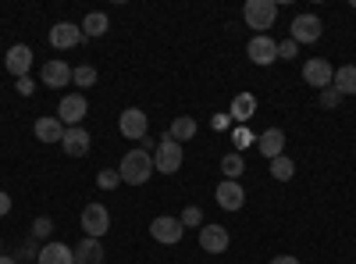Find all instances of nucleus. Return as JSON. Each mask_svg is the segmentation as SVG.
Instances as JSON below:
<instances>
[{
	"instance_id": "obj_26",
	"label": "nucleus",
	"mask_w": 356,
	"mask_h": 264,
	"mask_svg": "<svg viewBox=\"0 0 356 264\" xmlns=\"http://www.w3.org/2000/svg\"><path fill=\"white\" fill-rule=\"evenodd\" d=\"M72 82L79 86V90H89V86H97V68H93V65H79V68H72Z\"/></svg>"
},
{
	"instance_id": "obj_30",
	"label": "nucleus",
	"mask_w": 356,
	"mask_h": 264,
	"mask_svg": "<svg viewBox=\"0 0 356 264\" xmlns=\"http://www.w3.org/2000/svg\"><path fill=\"white\" fill-rule=\"evenodd\" d=\"M50 232H54V222L47 215L33 222V240H50Z\"/></svg>"
},
{
	"instance_id": "obj_21",
	"label": "nucleus",
	"mask_w": 356,
	"mask_h": 264,
	"mask_svg": "<svg viewBox=\"0 0 356 264\" xmlns=\"http://www.w3.org/2000/svg\"><path fill=\"white\" fill-rule=\"evenodd\" d=\"M232 118L235 122H239V125H246L250 118H253V114H257V97L253 93H235V100H232Z\"/></svg>"
},
{
	"instance_id": "obj_29",
	"label": "nucleus",
	"mask_w": 356,
	"mask_h": 264,
	"mask_svg": "<svg viewBox=\"0 0 356 264\" xmlns=\"http://www.w3.org/2000/svg\"><path fill=\"white\" fill-rule=\"evenodd\" d=\"M97 186L100 189H114V186H122V175H118V168H104L97 175Z\"/></svg>"
},
{
	"instance_id": "obj_39",
	"label": "nucleus",
	"mask_w": 356,
	"mask_h": 264,
	"mask_svg": "<svg viewBox=\"0 0 356 264\" xmlns=\"http://www.w3.org/2000/svg\"><path fill=\"white\" fill-rule=\"evenodd\" d=\"M353 8H356V0H353Z\"/></svg>"
},
{
	"instance_id": "obj_15",
	"label": "nucleus",
	"mask_w": 356,
	"mask_h": 264,
	"mask_svg": "<svg viewBox=\"0 0 356 264\" xmlns=\"http://www.w3.org/2000/svg\"><path fill=\"white\" fill-rule=\"evenodd\" d=\"M257 150H260L267 161L282 157V154H285V132H282V129H264V132L257 136Z\"/></svg>"
},
{
	"instance_id": "obj_3",
	"label": "nucleus",
	"mask_w": 356,
	"mask_h": 264,
	"mask_svg": "<svg viewBox=\"0 0 356 264\" xmlns=\"http://www.w3.org/2000/svg\"><path fill=\"white\" fill-rule=\"evenodd\" d=\"M186 154H182V143H175L171 136H161V143L154 146V171L161 175H175L178 168H182Z\"/></svg>"
},
{
	"instance_id": "obj_10",
	"label": "nucleus",
	"mask_w": 356,
	"mask_h": 264,
	"mask_svg": "<svg viewBox=\"0 0 356 264\" xmlns=\"http://www.w3.org/2000/svg\"><path fill=\"white\" fill-rule=\"evenodd\" d=\"M182 222L178 218H168V215H161V218H154L150 222V236L157 240V243H164V247H175V243H182Z\"/></svg>"
},
{
	"instance_id": "obj_33",
	"label": "nucleus",
	"mask_w": 356,
	"mask_h": 264,
	"mask_svg": "<svg viewBox=\"0 0 356 264\" xmlns=\"http://www.w3.org/2000/svg\"><path fill=\"white\" fill-rule=\"evenodd\" d=\"M250 143H257V139L250 136V129H239V132H235V150H243V146H250Z\"/></svg>"
},
{
	"instance_id": "obj_9",
	"label": "nucleus",
	"mask_w": 356,
	"mask_h": 264,
	"mask_svg": "<svg viewBox=\"0 0 356 264\" xmlns=\"http://www.w3.org/2000/svg\"><path fill=\"white\" fill-rule=\"evenodd\" d=\"M321 33H324V25H321V18L317 15H296L292 18V43H317L321 40Z\"/></svg>"
},
{
	"instance_id": "obj_18",
	"label": "nucleus",
	"mask_w": 356,
	"mask_h": 264,
	"mask_svg": "<svg viewBox=\"0 0 356 264\" xmlns=\"http://www.w3.org/2000/svg\"><path fill=\"white\" fill-rule=\"evenodd\" d=\"M89 132L82 129V125H75V129H65V139H61V146H65V154L68 157H86L89 154Z\"/></svg>"
},
{
	"instance_id": "obj_27",
	"label": "nucleus",
	"mask_w": 356,
	"mask_h": 264,
	"mask_svg": "<svg viewBox=\"0 0 356 264\" xmlns=\"http://www.w3.org/2000/svg\"><path fill=\"white\" fill-rule=\"evenodd\" d=\"M271 175H275L278 183H289L292 175H296V164H292V157H285V154H282V157H275V161H271Z\"/></svg>"
},
{
	"instance_id": "obj_36",
	"label": "nucleus",
	"mask_w": 356,
	"mask_h": 264,
	"mask_svg": "<svg viewBox=\"0 0 356 264\" xmlns=\"http://www.w3.org/2000/svg\"><path fill=\"white\" fill-rule=\"evenodd\" d=\"M8 211H11V196H8V193H0V218H4Z\"/></svg>"
},
{
	"instance_id": "obj_25",
	"label": "nucleus",
	"mask_w": 356,
	"mask_h": 264,
	"mask_svg": "<svg viewBox=\"0 0 356 264\" xmlns=\"http://www.w3.org/2000/svg\"><path fill=\"white\" fill-rule=\"evenodd\" d=\"M221 171H225V179H232V183H239V175L246 171V161H243V154H239V150H232V154H225V157H221Z\"/></svg>"
},
{
	"instance_id": "obj_32",
	"label": "nucleus",
	"mask_w": 356,
	"mask_h": 264,
	"mask_svg": "<svg viewBox=\"0 0 356 264\" xmlns=\"http://www.w3.org/2000/svg\"><path fill=\"white\" fill-rule=\"evenodd\" d=\"M339 104H342V97H339V93L332 90V86H328V90H321V107H328V111H335Z\"/></svg>"
},
{
	"instance_id": "obj_11",
	"label": "nucleus",
	"mask_w": 356,
	"mask_h": 264,
	"mask_svg": "<svg viewBox=\"0 0 356 264\" xmlns=\"http://www.w3.org/2000/svg\"><path fill=\"white\" fill-rule=\"evenodd\" d=\"M33 61H36V54H33V47H25V43H15L11 50H8V57H4V68L15 75V79H25L29 75V68H33Z\"/></svg>"
},
{
	"instance_id": "obj_20",
	"label": "nucleus",
	"mask_w": 356,
	"mask_h": 264,
	"mask_svg": "<svg viewBox=\"0 0 356 264\" xmlns=\"http://www.w3.org/2000/svg\"><path fill=\"white\" fill-rule=\"evenodd\" d=\"M332 90H335L339 97H356V65H342V68H335Z\"/></svg>"
},
{
	"instance_id": "obj_17",
	"label": "nucleus",
	"mask_w": 356,
	"mask_h": 264,
	"mask_svg": "<svg viewBox=\"0 0 356 264\" xmlns=\"http://www.w3.org/2000/svg\"><path fill=\"white\" fill-rule=\"evenodd\" d=\"M33 132H36L40 143H61V139H65V125H61V118H57V114H43V118H36Z\"/></svg>"
},
{
	"instance_id": "obj_2",
	"label": "nucleus",
	"mask_w": 356,
	"mask_h": 264,
	"mask_svg": "<svg viewBox=\"0 0 356 264\" xmlns=\"http://www.w3.org/2000/svg\"><path fill=\"white\" fill-rule=\"evenodd\" d=\"M243 18L250 29H257V36H267V29L278 18V0H246Z\"/></svg>"
},
{
	"instance_id": "obj_24",
	"label": "nucleus",
	"mask_w": 356,
	"mask_h": 264,
	"mask_svg": "<svg viewBox=\"0 0 356 264\" xmlns=\"http://www.w3.org/2000/svg\"><path fill=\"white\" fill-rule=\"evenodd\" d=\"M107 29H111V22H107L104 11H89V15L82 18V36H89V40H100Z\"/></svg>"
},
{
	"instance_id": "obj_38",
	"label": "nucleus",
	"mask_w": 356,
	"mask_h": 264,
	"mask_svg": "<svg viewBox=\"0 0 356 264\" xmlns=\"http://www.w3.org/2000/svg\"><path fill=\"white\" fill-rule=\"evenodd\" d=\"M0 257H4V243H0Z\"/></svg>"
},
{
	"instance_id": "obj_37",
	"label": "nucleus",
	"mask_w": 356,
	"mask_h": 264,
	"mask_svg": "<svg viewBox=\"0 0 356 264\" xmlns=\"http://www.w3.org/2000/svg\"><path fill=\"white\" fill-rule=\"evenodd\" d=\"M0 264H18L15 257H0Z\"/></svg>"
},
{
	"instance_id": "obj_13",
	"label": "nucleus",
	"mask_w": 356,
	"mask_h": 264,
	"mask_svg": "<svg viewBox=\"0 0 356 264\" xmlns=\"http://www.w3.org/2000/svg\"><path fill=\"white\" fill-rule=\"evenodd\" d=\"M50 43H54L57 50L79 47V43H82V25H75V22H57V25L50 29Z\"/></svg>"
},
{
	"instance_id": "obj_34",
	"label": "nucleus",
	"mask_w": 356,
	"mask_h": 264,
	"mask_svg": "<svg viewBox=\"0 0 356 264\" xmlns=\"http://www.w3.org/2000/svg\"><path fill=\"white\" fill-rule=\"evenodd\" d=\"M15 86H18V93H22V97H29V93H33V79H29V75H25V79H18Z\"/></svg>"
},
{
	"instance_id": "obj_8",
	"label": "nucleus",
	"mask_w": 356,
	"mask_h": 264,
	"mask_svg": "<svg viewBox=\"0 0 356 264\" xmlns=\"http://www.w3.org/2000/svg\"><path fill=\"white\" fill-rule=\"evenodd\" d=\"M335 79V68L324 61V57H307V65H303V82L314 86V90H328Z\"/></svg>"
},
{
	"instance_id": "obj_19",
	"label": "nucleus",
	"mask_w": 356,
	"mask_h": 264,
	"mask_svg": "<svg viewBox=\"0 0 356 264\" xmlns=\"http://www.w3.org/2000/svg\"><path fill=\"white\" fill-rule=\"evenodd\" d=\"M36 264H75V250L65 243H47L36 254Z\"/></svg>"
},
{
	"instance_id": "obj_6",
	"label": "nucleus",
	"mask_w": 356,
	"mask_h": 264,
	"mask_svg": "<svg viewBox=\"0 0 356 264\" xmlns=\"http://www.w3.org/2000/svg\"><path fill=\"white\" fill-rule=\"evenodd\" d=\"M86 111H89V104H86L82 93H65L61 104H57V118H61L65 129H75V125H82Z\"/></svg>"
},
{
	"instance_id": "obj_35",
	"label": "nucleus",
	"mask_w": 356,
	"mask_h": 264,
	"mask_svg": "<svg viewBox=\"0 0 356 264\" xmlns=\"http://www.w3.org/2000/svg\"><path fill=\"white\" fill-rule=\"evenodd\" d=\"M271 264H303V261L292 257V254H278V257H271Z\"/></svg>"
},
{
	"instance_id": "obj_23",
	"label": "nucleus",
	"mask_w": 356,
	"mask_h": 264,
	"mask_svg": "<svg viewBox=\"0 0 356 264\" xmlns=\"http://www.w3.org/2000/svg\"><path fill=\"white\" fill-rule=\"evenodd\" d=\"M196 118H189V114H178V118L171 122V129H168V136L175 139V143H189L193 136H196Z\"/></svg>"
},
{
	"instance_id": "obj_14",
	"label": "nucleus",
	"mask_w": 356,
	"mask_h": 264,
	"mask_svg": "<svg viewBox=\"0 0 356 264\" xmlns=\"http://www.w3.org/2000/svg\"><path fill=\"white\" fill-rule=\"evenodd\" d=\"M228 228L225 225H203L200 228V247L207 250V254H225L228 250Z\"/></svg>"
},
{
	"instance_id": "obj_16",
	"label": "nucleus",
	"mask_w": 356,
	"mask_h": 264,
	"mask_svg": "<svg viewBox=\"0 0 356 264\" xmlns=\"http://www.w3.org/2000/svg\"><path fill=\"white\" fill-rule=\"evenodd\" d=\"M214 196H218V203L225 211H239L243 203H246V189L239 186V183H232V179H225L218 189H214Z\"/></svg>"
},
{
	"instance_id": "obj_1",
	"label": "nucleus",
	"mask_w": 356,
	"mask_h": 264,
	"mask_svg": "<svg viewBox=\"0 0 356 264\" xmlns=\"http://www.w3.org/2000/svg\"><path fill=\"white\" fill-rule=\"evenodd\" d=\"M118 175H122V183H129V186L150 183V175H154V154L143 150V146H132V150L122 157V168H118Z\"/></svg>"
},
{
	"instance_id": "obj_7",
	"label": "nucleus",
	"mask_w": 356,
	"mask_h": 264,
	"mask_svg": "<svg viewBox=\"0 0 356 264\" xmlns=\"http://www.w3.org/2000/svg\"><path fill=\"white\" fill-rule=\"evenodd\" d=\"M40 79H43L47 90H65V86H72V65L65 57H54V61H47L40 68Z\"/></svg>"
},
{
	"instance_id": "obj_22",
	"label": "nucleus",
	"mask_w": 356,
	"mask_h": 264,
	"mask_svg": "<svg viewBox=\"0 0 356 264\" xmlns=\"http://www.w3.org/2000/svg\"><path fill=\"white\" fill-rule=\"evenodd\" d=\"M75 264H104V247H100V240H82L79 247H75Z\"/></svg>"
},
{
	"instance_id": "obj_4",
	"label": "nucleus",
	"mask_w": 356,
	"mask_h": 264,
	"mask_svg": "<svg viewBox=\"0 0 356 264\" xmlns=\"http://www.w3.org/2000/svg\"><path fill=\"white\" fill-rule=\"evenodd\" d=\"M79 225H82V232L89 240H100V236H107V228H111V211L104 208V203H86Z\"/></svg>"
},
{
	"instance_id": "obj_12",
	"label": "nucleus",
	"mask_w": 356,
	"mask_h": 264,
	"mask_svg": "<svg viewBox=\"0 0 356 264\" xmlns=\"http://www.w3.org/2000/svg\"><path fill=\"white\" fill-rule=\"evenodd\" d=\"M246 54H250V61L253 65H275L278 61V43L271 40V36H253L250 43H246Z\"/></svg>"
},
{
	"instance_id": "obj_5",
	"label": "nucleus",
	"mask_w": 356,
	"mask_h": 264,
	"mask_svg": "<svg viewBox=\"0 0 356 264\" xmlns=\"http://www.w3.org/2000/svg\"><path fill=\"white\" fill-rule=\"evenodd\" d=\"M118 129H122L125 139L143 143L146 139V129H150V118H146V111H139V107H125L122 118H118Z\"/></svg>"
},
{
	"instance_id": "obj_31",
	"label": "nucleus",
	"mask_w": 356,
	"mask_h": 264,
	"mask_svg": "<svg viewBox=\"0 0 356 264\" xmlns=\"http://www.w3.org/2000/svg\"><path fill=\"white\" fill-rule=\"evenodd\" d=\"M296 54H300V43H292V40H282L278 43V61H282V57H285V61H292Z\"/></svg>"
},
{
	"instance_id": "obj_28",
	"label": "nucleus",
	"mask_w": 356,
	"mask_h": 264,
	"mask_svg": "<svg viewBox=\"0 0 356 264\" xmlns=\"http://www.w3.org/2000/svg\"><path fill=\"white\" fill-rule=\"evenodd\" d=\"M178 222H182V228H203L207 222H203V211L200 208H186L182 211V218H178Z\"/></svg>"
}]
</instances>
